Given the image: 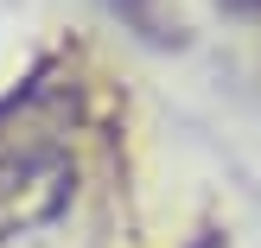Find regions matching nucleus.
<instances>
[{
  "instance_id": "nucleus-1",
  "label": "nucleus",
  "mask_w": 261,
  "mask_h": 248,
  "mask_svg": "<svg viewBox=\"0 0 261 248\" xmlns=\"http://www.w3.org/2000/svg\"><path fill=\"white\" fill-rule=\"evenodd\" d=\"M70 191H76V172H70V159L51 153V147L0 159V242L51 223V216L70 204Z\"/></svg>"
},
{
  "instance_id": "nucleus-2",
  "label": "nucleus",
  "mask_w": 261,
  "mask_h": 248,
  "mask_svg": "<svg viewBox=\"0 0 261 248\" xmlns=\"http://www.w3.org/2000/svg\"><path fill=\"white\" fill-rule=\"evenodd\" d=\"M109 7L121 13L140 38H153V45H166V38H172V32H166V19H160V0H109Z\"/></svg>"
},
{
  "instance_id": "nucleus-3",
  "label": "nucleus",
  "mask_w": 261,
  "mask_h": 248,
  "mask_svg": "<svg viewBox=\"0 0 261 248\" xmlns=\"http://www.w3.org/2000/svg\"><path fill=\"white\" fill-rule=\"evenodd\" d=\"M229 13H261V0H223Z\"/></svg>"
}]
</instances>
